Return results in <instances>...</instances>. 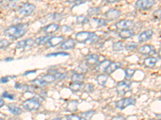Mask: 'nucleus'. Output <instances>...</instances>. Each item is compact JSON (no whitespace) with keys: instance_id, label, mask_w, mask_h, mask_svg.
<instances>
[{"instance_id":"nucleus-39","label":"nucleus","mask_w":161,"mask_h":120,"mask_svg":"<svg viewBox=\"0 0 161 120\" xmlns=\"http://www.w3.org/2000/svg\"><path fill=\"white\" fill-rule=\"evenodd\" d=\"M59 55H62V56H69V54L66 52H57V53H51V54H48V55H46V57H57Z\"/></svg>"},{"instance_id":"nucleus-47","label":"nucleus","mask_w":161,"mask_h":120,"mask_svg":"<svg viewBox=\"0 0 161 120\" xmlns=\"http://www.w3.org/2000/svg\"><path fill=\"white\" fill-rule=\"evenodd\" d=\"M105 2H107V3H114V2H118L119 0H104Z\"/></svg>"},{"instance_id":"nucleus-42","label":"nucleus","mask_w":161,"mask_h":120,"mask_svg":"<svg viewBox=\"0 0 161 120\" xmlns=\"http://www.w3.org/2000/svg\"><path fill=\"white\" fill-rule=\"evenodd\" d=\"M94 90V86L93 85L92 83H88L86 85V91L88 93H92Z\"/></svg>"},{"instance_id":"nucleus-49","label":"nucleus","mask_w":161,"mask_h":120,"mask_svg":"<svg viewBox=\"0 0 161 120\" xmlns=\"http://www.w3.org/2000/svg\"><path fill=\"white\" fill-rule=\"evenodd\" d=\"M3 105H4V100L0 97V108H2V107H3Z\"/></svg>"},{"instance_id":"nucleus-34","label":"nucleus","mask_w":161,"mask_h":120,"mask_svg":"<svg viewBox=\"0 0 161 120\" xmlns=\"http://www.w3.org/2000/svg\"><path fill=\"white\" fill-rule=\"evenodd\" d=\"M67 110L70 112H73V111H77V102L76 101H72L68 103L67 106Z\"/></svg>"},{"instance_id":"nucleus-20","label":"nucleus","mask_w":161,"mask_h":120,"mask_svg":"<svg viewBox=\"0 0 161 120\" xmlns=\"http://www.w3.org/2000/svg\"><path fill=\"white\" fill-rule=\"evenodd\" d=\"M121 67H122V63H121V62H111V63L109 65L108 68H107V69L106 70L105 73L110 75V74H112V73H114V71H117L118 69H119Z\"/></svg>"},{"instance_id":"nucleus-25","label":"nucleus","mask_w":161,"mask_h":120,"mask_svg":"<svg viewBox=\"0 0 161 120\" xmlns=\"http://www.w3.org/2000/svg\"><path fill=\"white\" fill-rule=\"evenodd\" d=\"M43 80H44V82H46L47 84L49 83H53L56 81V77L54 74H48V75H44L41 77Z\"/></svg>"},{"instance_id":"nucleus-4","label":"nucleus","mask_w":161,"mask_h":120,"mask_svg":"<svg viewBox=\"0 0 161 120\" xmlns=\"http://www.w3.org/2000/svg\"><path fill=\"white\" fill-rule=\"evenodd\" d=\"M36 10V6L34 4L29 3V2H26L24 5L19 7L18 9V13L21 16H29L32 15Z\"/></svg>"},{"instance_id":"nucleus-31","label":"nucleus","mask_w":161,"mask_h":120,"mask_svg":"<svg viewBox=\"0 0 161 120\" xmlns=\"http://www.w3.org/2000/svg\"><path fill=\"white\" fill-rule=\"evenodd\" d=\"M20 1L19 0H10L8 1V4H7V8H8L11 10H15L16 8H19V7Z\"/></svg>"},{"instance_id":"nucleus-7","label":"nucleus","mask_w":161,"mask_h":120,"mask_svg":"<svg viewBox=\"0 0 161 120\" xmlns=\"http://www.w3.org/2000/svg\"><path fill=\"white\" fill-rule=\"evenodd\" d=\"M131 91L130 85L126 81H121L116 85V91L119 95H124L127 92Z\"/></svg>"},{"instance_id":"nucleus-50","label":"nucleus","mask_w":161,"mask_h":120,"mask_svg":"<svg viewBox=\"0 0 161 120\" xmlns=\"http://www.w3.org/2000/svg\"><path fill=\"white\" fill-rule=\"evenodd\" d=\"M112 119H125V118L122 116H116V117H113Z\"/></svg>"},{"instance_id":"nucleus-28","label":"nucleus","mask_w":161,"mask_h":120,"mask_svg":"<svg viewBox=\"0 0 161 120\" xmlns=\"http://www.w3.org/2000/svg\"><path fill=\"white\" fill-rule=\"evenodd\" d=\"M124 48L125 45L122 41H117V42H114L113 45H112V49L114 51H121L124 50Z\"/></svg>"},{"instance_id":"nucleus-18","label":"nucleus","mask_w":161,"mask_h":120,"mask_svg":"<svg viewBox=\"0 0 161 120\" xmlns=\"http://www.w3.org/2000/svg\"><path fill=\"white\" fill-rule=\"evenodd\" d=\"M111 61L109 59H106V60H104V61H103L102 62H100V63L98 64V65L96 67V71L97 72H105L106 71V70L107 69V68L109 67V65H110V63H111Z\"/></svg>"},{"instance_id":"nucleus-17","label":"nucleus","mask_w":161,"mask_h":120,"mask_svg":"<svg viewBox=\"0 0 161 120\" xmlns=\"http://www.w3.org/2000/svg\"><path fill=\"white\" fill-rule=\"evenodd\" d=\"M76 46V41L73 39L69 38V39L63 41L60 44V48L63 50H71L75 48Z\"/></svg>"},{"instance_id":"nucleus-36","label":"nucleus","mask_w":161,"mask_h":120,"mask_svg":"<svg viewBox=\"0 0 161 120\" xmlns=\"http://www.w3.org/2000/svg\"><path fill=\"white\" fill-rule=\"evenodd\" d=\"M93 21L97 23V27H105L107 25V20L106 18H93Z\"/></svg>"},{"instance_id":"nucleus-9","label":"nucleus","mask_w":161,"mask_h":120,"mask_svg":"<svg viewBox=\"0 0 161 120\" xmlns=\"http://www.w3.org/2000/svg\"><path fill=\"white\" fill-rule=\"evenodd\" d=\"M121 11L118 9L110 8L104 14V16L107 21H114L120 17Z\"/></svg>"},{"instance_id":"nucleus-5","label":"nucleus","mask_w":161,"mask_h":120,"mask_svg":"<svg viewBox=\"0 0 161 120\" xmlns=\"http://www.w3.org/2000/svg\"><path fill=\"white\" fill-rule=\"evenodd\" d=\"M155 4V0H137L136 2V8L140 11H147L152 9Z\"/></svg>"},{"instance_id":"nucleus-30","label":"nucleus","mask_w":161,"mask_h":120,"mask_svg":"<svg viewBox=\"0 0 161 120\" xmlns=\"http://www.w3.org/2000/svg\"><path fill=\"white\" fill-rule=\"evenodd\" d=\"M89 22H90V19L86 15H78L77 17V18H76V22L77 24H79V25H84V24L88 23Z\"/></svg>"},{"instance_id":"nucleus-3","label":"nucleus","mask_w":161,"mask_h":120,"mask_svg":"<svg viewBox=\"0 0 161 120\" xmlns=\"http://www.w3.org/2000/svg\"><path fill=\"white\" fill-rule=\"evenodd\" d=\"M40 107H41V102L38 98H28L23 102V108L28 111H38Z\"/></svg>"},{"instance_id":"nucleus-1","label":"nucleus","mask_w":161,"mask_h":120,"mask_svg":"<svg viewBox=\"0 0 161 120\" xmlns=\"http://www.w3.org/2000/svg\"><path fill=\"white\" fill-rule=\"evenodd\" d=\"M28 28H29L28 23H19L8 28L4 33L7 36L10 37L12 39H17L24 36L28 32Z\"/></svg>"},{"instance_id":"nucleus-14","label":"nucleus","mask_w":161,"mask_h":120,"mask_svg":"<svg viewBox=\"0 0 161 120\" xmlns=\"http://www.w3.org/2000/svg\"><path fill=\"white\" fill-rule=\"evenodd\" d=\"M135 35H136V32L133 29L121 30L119 33V37L122 39H128V38H132Z\"/></svg>"},{"instance_id":"nucleus-11","label":"nucleus","mask_w":161,"mask_h":120,"mask_svg":"<svg viewBox=\"0 0 161 120\" xmlns=\"http://www.w3.org/2000/svg\"><path fill=\"white\" fill-rule=\"evenodd\" d=\"M139 53L143 55H153L156 53V49L153 46L149 44H145L139 48Z\"/></svg>"},{"instance_id":"nucleus-45","label":"nucleus","mask_w":161,"mask_h":120,"mask_svg":"<svg viewBox=\"0 0 161 120\" xmlns=\"http://www.w3.org/2000/svg\"><path fill=\"white\" fill-rule=\"evenodd\" d=\"M66 118H67V119H82L80 116L73 115V114H72V115H67V116H66Z\"/></svg>"},{"instance_id":"nucleus-23","label":"nucleus","mask_w":161,"mask_h":120,"mask_svg":"<svg viewBox=\"0 0 161 120\" xmlns=\"http://www.w3.org/2000/svg\"><path fill=\"white\" fill-rule=\"evenodd\" d=\"M108 79H109V75H107V74H104V75L100 74V75H97V78H96V81L97 82L98 85L103 86V87H104V86L106 85L107 81H108Z\"/></svg>"},{"instance_id":"nucleus-51","label":"nucleus","mask_w":161,"mask_h":120,"mask_svg":"<svg viewBox=\"0 0 161 120\" xmlns=\"http://www.w3.org/2000/svg\"><path fill=\"white\" fill-rule=\"evenodd\" d=\"M36 70H35V71H27V72H25V73H24V75H28V74H31V73H35V72H36Z\"/></svg>"},{"instance_id":"nucleus-16","label":"nucleus","mask_w":161,"mask_h":120,"mask_svg":"<svg viewBox=\"0 0 161 120\" xmlns=\"http://www.w3.org/2000/svg\"><path fill=\"white\" fill-rule=\"evenodd\" d=\"M63 41H64L63 36H53L50 37L49 40L48 41V44L50 48H55V47L61 44Z\"/></svg>"},{"instance_id":"nucleus-21","label":"nucleus","mask_w":161,"mask_h":120,"mask_svg":"<svg viewBox=\"0 0 161 120\" xmlns=\"http://www.w3.org/2000/svg\"><path fill=\"white\" fill-rule=\"evenodd\" d=\"M85 78H86V75H85V74L74 71L71 76V81L72 82H83V81H84Z\"/></svg>"},{"instance_id":"nucleus-29","label":"nucleus","mask_w":161,"mask_h":120,"mask_svg":"<svg viewBox=\"0 0 161 120\" xmlns=\"http://www.w3.org/2000/svg\"><path fill=\"white\" fill-rule=\"evenodd\" d=\"M8 110L10 111V112L12 113L14 115H21V113H22V109L16 106H14V105H8Z\"/></svg>"},{"instance_id":"nucleus-15","label":"nucleus","mask_w":161,"mask_h":120,"mask_svg":"<svg viewBox=\"0 0 161 120\" xmlns=\"http://www.w3.org/2000/svg\"><path fill=\"white\" fill-rule=\"evenodd\" d=\"M152 35H153V31L152 30H147V31H143L139 35L138 37V39H139V42H144L148 41L149 39L152 38Z\"/></svg>"},{"instance_id":"nucleus-53","label":"nucleus","mask_w":161,"mask_h":120,"mask_svg":"<svg viewBox=\"0 0 161 120\" xmlns=\"http://www.w3.org/2000/svg\"><path fill=\"white\" fill-rule=\"evenodd\" d=\"M158 55H159V58H161V49L159 51V53H158Z\"/></svg>"},{"instance_id":"nucleus-44","label":"nucleus","mask_w":161,"mask_h":120,"mask_svg":"<svg viewBox=\"0 0 161 120\" xmlns=\"http://www.w3.org/2000/svg\"><path fill=\"white\" fill-rule=\"evenodd\" d=\"M15 78V76L3 77V78H0V82H1V83H7V82L9 81V78Z\"/></svg>"},{"instance_id":"nucleus-26","label":"nucleus","mask_w":161,"mask_h":120,"mask_svg":"<svg viewBox=\"0 0 161 120\" xmlns=\"http://www.w3.org/2000/svg\"><path fill=\"white\" fill-rule=\"evenodd\" d=\"M49 35H46L45 36H41V37H39V38H37L35 40L36 41V44L38 46H40V45H44V44L48 43V41L49 40L50 38Z\"/></svg>"},{"instance_id":"nucleus-19","label":"nucleus","mask_w":161,"mask_h":120,"mask_svg":"<svg viewBox=\"0 0 161 120\" xmlns=\"http://www.w3.org/2000/svg\"><path fill=\"white\" fill-rule=\"evenodd\" d=\"M158 61L157 58H154V57H149L146 58L143 61V66L147 68H153L156 65Z\"/></svg>"},{"instance_id":"nucleus-27","label":"nucleus","mask_w":161,"mask_h":120,"mask_svg":"<svg viewBox=\"0 0 161 120\" xmlns=\"http://www.w3.org/2000/svg\"><path fill=\"white\" fill-rule=\"evenodd\" d=\"M101 14V9L99 8H91L87 11V15L89 17H95Z\"/></svg>"},{"instance_id":"nucleus-2","label":"nucleus","mask_w":161,"mask_h":120,"mask_svg":"<svg viewBox=\"0 0 161 120\" xmlns=\"http://www.w3.org/2000/svg\"><path fill=\"white\" fill-rule=\"evenodd\" d=\"M99 37L95 33L90 31H81L78 32L75 36V41L79 43H86L90 42L91 43H95L97 42Z\"/></svg>"},{"instance_id":"nucleus-48","label":"nucleus","mask_w":161,"mask_h":120,"mask_svg":"<svg viewBox=\"0 0 161 120\" xmlns=\"http://www.w3.org/2000/svg\"><path fill=\"white\" fill-rule=\"evenodd\" d=\"M66 1L68 2H69V3H76V2L80 1V0H66Z\"/></svg>"},{"instance_id":"nucleus-38","label":"nucleus","mask_w":161,"mask_h":120,"mask_svg":"<svg viewBox=\"0 0 161 120\" xmlns=\"http://www.w3.org/2000/svg\"><path fill=\"white\" fill-rule=\"evenodd\" d=\"M10 42L7 39H1L0 40V49L4 50L8 48L10 46Z\"/></svg>"},{"instance_id":"nucleus-8","label":"nucleus","mask_w":161,"mask_h":120,"mask_svg":"<svg viewBox=\"0 0 161 120\" xmlns=\"http://www.w3.org/2000/svg\"><path fill=\"white\" fill-rule=\"evenodd\" d=\"M115 27L118 30H120V31L126 29H133V28L135 27V22L132 20L122 19L116 22Z\"/></svg>"},{"instance_id":"nucleus-13","label":"nucleus","mask_w":161,"mask_h":120,"mask_svg":"<svg viewBox=\"0 0 161 120\" xmlns=\"http://www.w3.org/2000/svg\"><path fill=\"white\" fill-rule=\"evenodd\" d=\"M99 61V57L96 54H90L85 58L86 64L89 67H93L97 65Z\"/></svg>"},{"instance_id":"nucleus-10","label":"nucleus","mask_w":161,"mask_h":120,"mask_svg":"<svg viewBox=\"0 0 161 120\" xmlns=\"http://www.w3.org/2000/svg\"><path fill=\"white\" fill-rule=\"evenodd\" d=\"M36 44V41L33 38H27V39L22 40L19 41L18 43L16 44L17 49H30Z\"/></svg>"},{"instance_id":"nucleus-41","label":"nucleus","mask_w":161,"mask_h":120,"mask_svg":"<svg viewBox=\"0 0 161 120\" xmlns=\"http://www.w3.org/2000/svg\"><path fill=\"white\" fill-rule=\"evenodd\" d=\"M153 17L155 19L161 20V9L156 10L153 12Z\"/></svg>"},{"instance_id":"nucleus-12","label":"nucleus","mask_w":161,"mask_h":120,"mask_svg":"<svg viewBox=\"0 0 161 120\" xmlns=\"http://www.w3.org/2000/svg\"><path fill=\"white\" fill-rule=\"evenodd\" d=\"M60 26L57 23H51L49 25H47L46 27H44L42 29V31L46 34V35H52V34H54L55 32H57L59 29H60Z\"/></svg>"},{"instance_id":"nucleus-32","label":"nucleus","mask_w":161,"mask_h":120,"mask_svg":"<svg viewBox=\"0 0 161 120\" xmlns=\"http://www.w3.org/2000/svg\"><path fill=\"white\" fill-rule=\"evenodd\" d=\"M31 82V84H33V85H34V87H35V88H44V87L47 85V83L44 82L42 78H41V79H38V78H36V79H33Z\"/></svg>"},{"instance_id":"nucleus-33","label":"nucleus","mask_w":161,"mask_h":120,"mask_svg":"<svg viewBox=\"0 0 161 120\" xmlns=\"http://www.w3.org/2000/svg\"><path fill=\"white\" fill-rule=\"evenodd\" d=\"M95 114V111H86V112H83L80 114V117L82 119H90Z\"/></svg>"},{"instance_id":"nucleus-43","label":"nucleus","mask_w":161,"mask_h":120,"mask_svg":"<svg viewBox=\"0 0 161 120\" xmlns=\"http://www.w3.org/2000/svg\"><path fill=\"white\" fill-rule=\"evenodd\" d=\"M3 97L5 98H9V99L13 100L15 98V95H11V94H9L8 92H3Z\"/></svg>"},{"instance_id":"nucleus-54","label":"nucleus","mask_w":161,"mask_h":120,"mask_svg":"<svg viewBox=\"0 0 161 120\" xmlns=\"http://www.w3.org/2000/svg\"><path fill=\"white\" fill-rule=\"evenodd\" d=\"M160 35H161V31H160Z\"/></svg>"},{"instance_id":"nucleus-52","label":"nucleus","mask_w":161,"mask_h":120,"mask_svg":"<svg viewBox=\"0 0 161 120\" xmlns=\"http://www.w3.org/2000/svg\"><path fill=\"white\" fill-rule=\"evenodd\" d=\"M11 60H13L12 58H6L5 61H11Z\"/></svg>"},{"instance_id":"nucleus-24","label":"nucleus","mask_w":161,"mask_h":120,"mask_svg":"<svg viewBox=\"0 0 161 120\" xmlns=\"http://www.w3.org/2000/svg\"><path fill=\"white\" fill-rule=\"evenodd\" d=\"M82 88H83V82H72V83L69 86V88L73 92H77V91H80V90L82 89Z\"/></svg>"},{"instance_id":"nucleus-46","label":"nucleus","mask_w":161,"mask_h":120,"mask_svg":"<svg viewBox=\"0 0 161 120\" xmlns=\"http://www.w3.org/2000/svg\"><path fill=\"white\" fill-rule=\"evenodd\" d=\"M8 1L7 0H0V8H5L7 7Z\"/></svg>"},{"instance_id":"nucleus-35","label":"nucleus","mask_w":161,"mask_h":120,"mask_svg":"<svg viewBox=\"0 0 161 120\" xmlns=\"http://www.w3.org/2000/svg\"><path fill=\"white\" fill-rule=\"evenodd\" d=\"M125 72V77H126V79H130L132 77L134 76L135 73H136V70L135 69H130V68H126L124 70Z\"/></svg>"},{"instance_id":"nucleus-6","label":"nucleus","mask_w":161,"mask_h":120,"mask_svg":"<svg viewBox=\"0 0 161 120\" xmlns=\"http://www.w3.org/2000/svg\"><path fill=\"white\" fill-rule=\"evenodd\" d=\"M136 103V100L134 98H131V97H129V98H123V99L119 100V101H117L115 102V107L118 109L123 111L125 108H126L129 106L135 105Z\"/></svg>"},{"instance_id":"nucleus-37","label":"nucleus","mask_w":161,"mask_h":120,"mask_svg":"<svg viewBox=\"0 0 161 120\" xmlns=\"http://www.w3.org/2000/svg\"><path fill=\"white\" fill-rule=\"evenodd\" d=\"M138 47V44L134 42H129L125 45V49L128 50V51H131V50L136 49Z\"/></svg>"},{"instance_id":"nucleus-40","label":"nucleus","mask_w":161,"mask_h":120,"mask_svg":"<svg viewBox=\"0 0 161 120\" xmlns=\"http://www.w3.org/2000/svg\"><path fill=\"white\" fill-rule=\"evenodd\" d=\"M54 75H55L56 79L57 80H64L66 78V76H67L65 73H60L58 71L57 73H55Z\"/></svg>"},{"instance_id":"nucleus-22","label":"nucleus","mask_w":161,"mask_h":120,"mask_svg":"<svg viewBox=\"0 0 161 120\" xmlns=\"http://www.w3.org/2000/svg\"><path fill=\"white\" fill-rule=\"evenodd\" d=\"M15 87L16 89H21L22 91H25V92H35V87H31V86L29 85H22V84L18 83V82H16V83L15 84Z\"/></svg>"}]
</instances>
